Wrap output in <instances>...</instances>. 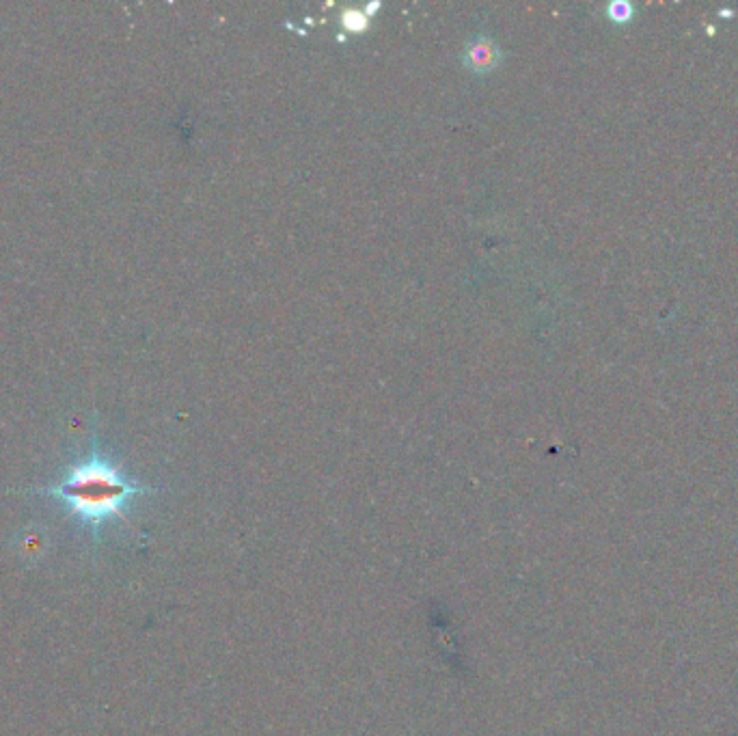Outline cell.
I'll return each instance as SVG.
<instances>
[{"mask_svg":"<svg viewBox=\"0 0 738 736\" xmlns=\"http://www.w3.org/2000/svg\"><path fill=\"white\" fill-rule=\"evenodd\" d=\"M29 495L57 501L67 516L87 531L93 547H98L104 531L115 523H128L134 503L154 495V488L123 473L117 462L102 452L98 430H93L89 454L72 462L57 482L31 488Z\"/></svg>","mask_w":738,"mask_h":736,"instance_id":"1","label":"cell"},{"mask_svg":"<svg viewBox=\"0 0 738 736\" xmlns=\"http://www.w3.org/2000/svg\"><path fill=\"white\" fill-rule=\"evenodd\" d=\"M462 63L471 74H490L503 63V50L495 39L475 35L462 50Z\"/></svg>","mask_w":738,"mask_h":736,"instance_id":"2","label":"cell"},{"mask_svg":"<svg viewBox=\"0 0 738 736\" xmlns=\"http://www.w3.org/2000/svg\"><path fill=\"white\" fill-rule=\"evenodd\" d=\"M376 9H380L378 3H374L372 9H369V7H365V9H346L344 13H341V26H344V31H348V33H365L369 29V22H372Z\"/></svg>","mask_w":738,"mask_h":736,"instance_id":"3","label":"cell"},{"mask_svg":"<svg viewBox=\"0 0 738 736\" xmlns=\"http://www.w3.org/2000/svg\"><path fill=\"white\" fill-rule=\"evenodd\" d=\"M609 16H611L613 20H626L628 16H631V7L624 5V3H613V5L609 7Z\"/></svg>","mask_w":738,"mask_h":736,"instance_id":"4","label":"cell"}]
</instances>
